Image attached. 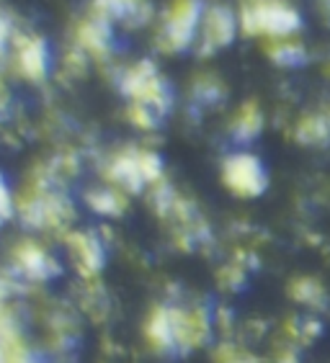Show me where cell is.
Wrapping results in <instances>:
<instances>
[{"mask_svg": "<svg viewBox=\"0 0 330 363\" xmlns=\"http://www.w3.org/2000/svg\"><path fill=\"white\" fill-rule=\"evenodd\" d=\"M266 55L271 57V62L281 67H297L307 60V49L295 36H284V39H271L266 44Z\"/></svg>", "mask_w": 330, "mask_h": 363, "instance_id": "d6986e66", "label": "cell"}, {"mask_svg": "<svg viewBox=\"0 0 330 363\" xmlns=\"http://www.w3.org/2000/svg\"><path fill=\"white\" fill-rule=\"evenodd\" d=\"M238 26L243 34L271 42V39L295 36L302 26V16L287 0H243Z\"/></svg>", "mask_w": 330, "mask_h": 363, "instance_id": "7a4b0ae2", "label": "cell"}, {"mask_svg": "<svg viewBox=\"0 0 330 363\" xmlns=\"http://www.w3.org/2000/svg\"><path fill=\"white\" fill-rule=\"evenodd\" d=\"M260 129H263V113H260V106L255 101H248V104L240 106L238 113L230 121V137L238 145L253 142L260 134Z\"/></svg>", "mask_w": 330, "mask_h": 363, "instance_id": "2e32d148", "label": "cell"}, {"mask_svg": "<svg viewBox=\"0 0 330 363\" xmlns=\"http://www.w3.org/2000/svg\"><path fill=\"white\" fill-rule=\"evenodd\" d=\"M222 183L240 199H258L268 189L266 165L260 162L258 155L248 150L230 152L222 160Z\"/></svg>", "mask_w": 330, "mask_h": 363, "instance_id": "5b68a950", "label": "cell"}, {"mask_svg": "<svg viewBox=\"0 0 330 363\" xmlns=\"http://www.w3.org/2000/svg\"><path fill=\"white\" fill-rule=\"evenodd\" d=\"M219 279H222V284H227L230 289H240L243 286V281H246V266L235 260V263H230V266L222 268Z\"/></svg>", "mask_w": 330, "mask_h": 363, "instance_id": "d4e9b609", "label": "cell"}, {"mask_svg": "<svg viewBox=\"0 0 330 363\" xmlns=\"http://www.w3.org/2000/svg\"><path fill=\"white\" fill-rule=\"evenodd\" d=\"M295 140L299 145L320 147L330 140V104L323 111L317 113H304L302 119L295 126Z\"/></svg>", "mask_w": 330, "mask_h": 363, "instance_id": "e0dca14e", "label": "cell"}, {"mask_svg": "<svg viewBox=\"0 0 330 363\" xmlns=\"http://www.w3.org/2000/svg\"><path fill=\"white\" fill-rule=\"evenodd\" d=\"M145 337L158 353H170L176 350L173 342V320H170V307H153L148 322H145Z\"/></svg>", "mask_w": 330, "mask_h": 363, "instance_id": "9a60e30c", "label": "cell"}, {"mask_svg": "<svg viewBox=\"0 0 330 363\" xmlns=\"http://www.w3.org/2000/svg\"><path fill=\"white\" fill-rule=\"evenodd\" d=\"M11 214H13V199H11V191H8L3 175H0V222H6Z\"/></svg>", "mask_w": 330, "mask_h": 363, "instance_id": "484cf974", "label": "cell"}, {"mask_svg": "<svg viewBox=\"0 0 330 363\" xmlns=\"http://www.w3.org/2000/svg\"><path fill=\"white\" fill-rule=\"evenodd\" d=\"M11 42H13V31H11V23H8L6 16L0 13V55H3V52L11 47Z\"/></svg>", "mask_w": 330, "mask_h": 363, "instance_id": "4316f807", "label": "cell"}, {"mask_svg": "<svg viewBox=\"0 0 330 363\" xmlns=\"http://www.w3.org/2000/svg\"><path fill=\"white\" fill-rule=\"evenodd\" d=\"M127 116L132 119V124L137 126V129H145V132H153V129H158V126H160V121H163V116H158L155 111H150V108H145V106H137V104H129Z\"/></svg>", "mask_w": 330, "mask_h": 363, "instance_id": "cb8c5ba5", "label": "cell"}, {"mask_svg": "<svg viewBox=\"0 0 330 363\" xmlns=\"http://www.w3.org/2000/svg\"><path fill=\"white\" fill-rule=\"evenodd\" d=\"M225 96V85L219 83L217 77H211V75H202L197 77V83H194V98H197L199 104H217L219 98Z\"/></svg>", "mask_w": 330, "mask_h": 363, "instance_id": "7402d4cb", "label": "cell"}, {"mask_svg": "<svg viewBox=\"0 0 330 363\" xmlns=\"http://www.w3.org/2000/svg\"><path fill=\"white\" fill-rule=\"evenodd\" d=\"M204 3L202 0H173L168 11L163 13L160 28H158V49L165 55H178L191 44H197L199 21H202Z\"/></svg>", "mask_w": 330, "mask_h": 363, "instance_id": "277c9868", "label": "cell"}, {"mask_svg": "<svg viewBox=\"0 0 330 363\" xmlns=\"http://www.w3.org/2000/svg\"><path fill=\"white\" fill-rule=\"evenodd\" d=\"M13 268L26 281H50L60 273L55 255L39 242H18L13 250Z\"/></svg>", "mask_w": 330, "mask_h": 363, "instance_id": "9c48e42d", "label": "cell"}, {"mask_svg": "<svg viewBox=\"0 0 330 363\" xmlns=\"http://www.w3.org/2000/svg\"><path fill=\"white\" fill-rule=\"evenodd\" d=\"M214 363H258V358L253 353H248L246 348H240V345L222 342L214 348Z\"/></svg>", "mask_w": 330, "mask_h": 363, "instance_id": "603a6c76", "label": "cell"}, {"mask_svg": "<svg viewBox=\"0 0 330 363\" xmlns=\"http://www.w3.org/2000/svg\"><path fill=\"white\" fill-rule=\"evenodd\" d=\"M170 320H173V342L176 350L204 348L211 340L214 320L211 312L204 304H191V307H170Z\"/></svg>", "mask_w": 330, "mask_h": 363, "instance_id": "8992f818", "label": "cell"}, {"mask_svg": "<svg viewBox=\"0 0 330 363\" xmlns=\"http://www.w3.org/2000/svg\"><path fill=\"white\" fill-rule=\"evenodd\" d=\"M13 49V65L28 80H44L50 72V49L42 36L21 34L11 42Z\"/></svg>", "mask_w": 330, "mask_h": 363, "instance_id": "ba28073f", "label": "cell"}, {"mask_svg": "<svg viewBox=\"0 0 330 363\" xmlns=\"http://www.w3.org/2000/svg\"><path fill=\"white\" fill-rule=\"evenodd\" d=\"M0 363H36L31 348L21 337V328L16 325L8 307L0 309Z\"/></svg>", "mask_w": 330, "mask_h": 363, "instance_id": "4fadbf2b", "label": "cell"}, {"mask_svg": "<svg viewBox=\"0 0 330 363\" xmlns=\"http://www.w3.org/2000/svg\"><path fill=\"white\" fill-rule=\"evenodd\" d=\"M328 72H330V62H328Z\"/></svg>", "mask_w": 330, "mask_h": 363, "instance_id": "f546056e", "label": "cell"}, {"mask_svg": "<svg viewBox=\"0 0 330 363\" xmlns=\"http://www.w3.org/2000/svg\"><path fill=\"white\" fill-rule=\"evenodd\" d=\"M8 296H11V281L6 276H0V309H6Z\"/></svg>", "mask_w": 330, "mask_h": 363, "instance_id": "83f0119b", "label": "cell"}, {"mask_svg": "<svg viewBox=\"0 0 330 363\" xmlns=\"http://www.w3.org/2000/svg\"><path fill=\"white\" fill-rule=\"evenodd\" d=\"M289 294H292V299L304 304V307H312V309H323L325 301H328V294H325L323 284L317 279H309V276H299L289 284Z\"/></svg>", "mask_w": 330, "mask_h": 363, "instance_id": "ffe728a7", "label": "cell"}, {"mask_svg": "<svg viewBox=\"0 0 330 363\" xmlns=\"http://www.w3.org/2000/svg\"><path fill=\"white\" fill-rule=\"evenodd\" d=\"M18 214L28 227L36 230H65L72 219V203L70 199L57 186V165L42 170L26 196L18 201Z\"/></svg>", "mask_w": 330, "mask_h": 363, "instance_id": "6da1fadb", "label": "cell"}, {"mask_svg": "<svg viewBox=\"0 0 330 363\" xmlns=\"http://www.w3.org/2000/svg\"><path fill=\"white\" fill-rule=\"evenodd\" d=\"M104 178L109 181V186H116L119 191H129V194H137L148 186L140 173V160L134 147H124L104 162Z\"/></svg>", "mask_w": 330, "mask_h": 363, "instance_id": "30bf717a", "label": "cell"}, {"mask_svg": "<svg viewBox=\"0 0 330 363\" xmlns=\"http://www.w3.org/2000/svg\"><path fill=\"white\" fill-rule=\"evenodd\" d=\"M85 201L101 217H119L121 211L127 209V196L116 186H99V189L88 191Z\"/></svg>", "mask_w": 330, "mask_h": 363, "instance_id": "ac0fdd59", "label": "cell"}, {"mask_svg": "<svg viewBox=\"0 0 330 363\" xmlns=\"http://www.w3.org/2000/svg\"><path fill=\"white\" fill-rule=\"evenodd\" d=\"M137 160H140V173L148 186L163 181L165 165H163V157L155 152V150H137Z\"/></svg>", "mask_w": 330, "mask_h": 363, "instance_id": "44dd1931", "label": "cell"}, {"mask_svg": "<svg viewBox=\"0 0 330 363\" xmlns=\"http://www.w3.org/2000/svg\"><path fill=\"white\" fill-rule=\"evenodd\" d=\"M6 106H8V98H6V93H3V88H0V116L6 113Z\"/></svg>", "mask_w": 330, "mask_h": 363, "instance_id": "f1b7e54d", "label": "cell"}, {"mask_svg": "<svg viewBox=\"0 0 330 363\" xmlns=\"http://www.w3.org/2000/svg\"><path fill=\"white\" fill-rule=\"evenodd\" d=\"M119 88L129 98V104L145 106L158 116H165L170 108V101H173L165 77L160 75V70L150 60H140V62L124 67L119 75Z\"/></svg>", "mask_w": 330, "mask_h": 363, "instance_id": "3957f363", "label": "cell"}, {"mask_svg": "<svg viewBox=\"0 0 330 363\" xmlns=\"http://www.w3.org/2000/svg\"><path fill=\"white\" fill-rule=\"evenodd\" d=\"M238 18H235V13L227 6H222V3L204 6L197 34L199 55H214L219 49L230 47L235 34H238Z\"/></svg>", "mask_w": 330, "mask_h": 363, "instance_id": "52a82bcc", "label": "cell"}, {"mask_svg": "<svg viewBox=\"0 0 330 363\" xmlns=\"http://www.w3.org/2000/svg\"><path fill=\"white\" fill-rule=\"evenodd\" d=\"M75 47L88 57H106L114 47L111 21H106L96 13L83 18L75 28Z\"/></svg>", "mask_w": 330, "mask_h": 363, "instance_id": "8fae6325", "label": "cell"}, {"mask_svg": "<svg viewBox=\"0 0 330 363\" xmlns=\"http://www.w3.org/2000/svg\"><path fill=\"white\" fill-rule=\"evenodd\" d=\"M91 13L101 16L111 23H145L150 18V3L148 0H93Z\"/></svg>", "mask_w": 330, "mask_h": 363, "instance_id": "5bb4252c", "label": "cell"}, {"mask_svg": "<svg viewBox=\"0 0 330 363\" xmlns=\"http://www.w3.org/2000/svg\"><path fill=\"white\" fill-rule=\"evenodd\" d=\"M67 247H70V255L75 260L77 271L83 273L85 279L99 276L106 263V250L104 242L93 232H70L67 235Z\"/></svg>", "mask_w": 330, "mask_h": 363, "instance_id": "7c38bea8", "label": "cell"}]
</instances>
